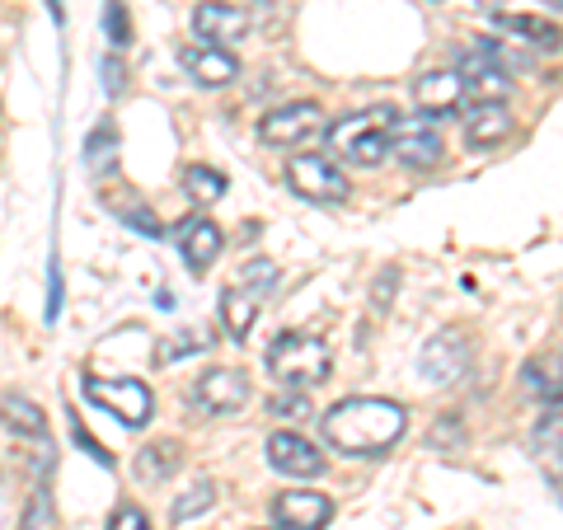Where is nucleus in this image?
I'll return each instance as SVG.
<instances>
[{
    "label": "nucleus",
    "mask_w": 563,
    "mask_h": 530,
    "mask_svg": "<svg viewBox=\"0 0 563 530\" xmlns=\"http://www.w3.org/2000/svg\"><path fill=\"white\" fill-rule=\"evenodd\" d=\"M409 428V409L395 399H380V395H357V399H343L324 413V441L343 455H385Z\"/></svg>",
    "instance_id": "nucleus-1"
},
{
    "label": "nucleus",
    "mask_w": 563,
    "mask_h": 530,
    "mask_svg": "<svg viewBox=\"0 0 563 530\" xmlns=\"http://www.w3.org/2000/svg\"><path fill=\"white\" fill-rule=\"evenodd\" d=\"M395 109H362V113H343L339 122H329V155L357 169H376L390 155V128H395Z\"/></svg>",
    "instance_id": "nucleus-2"
},
{
    "label": "nucleus",
    "mask_w": 563,
    "mask_h": 530,
    "mask_svg": "<svg viewBox=\"0 0 563 530\" xmlns=\"http://www.w3.org/2000/svg\"><path fill=\"white\" fill-rule=\"evenodd\" d=\"M329 343L314 339V333L301 329H287L268 343V371L282 390H310V385H324L329 380Z\"/></svg>",
    "instance_id": "nucleus-3"
},
{
    "label": "nucleus",
    "mask_w": 563,
    "mask_h": 530,
    "mask_svg": "<svg viewBox=\"0 0 563 530\" xmlns=\"http://www.w3.org/2000/svg\"><path fill=\"white\" fill-rule=\"evenodd\" d=\"M80 390H85V399H90V404H99L103 413H113L122 428L141 432V428L151 422L155 399H151L146 385L132 380V376H85Z\"/></svg>",
    "instance_id": "nucleus-4"
},
{
    "label": "nucleus",
    "mask_w": 563,
    "mask_h": 530,
    "mask_svg": "<svg viewBox=\"0 0 563 530\" xmlns=\"http://www.w3.org/2000/svg\"><path fill=\"white\" fill-rule=\"evenodd\" d=\"M324 132H329V118H324V109L314 99L282 103V109L258 118V141H263V146H282V151L306 146V141L324 136Z\"/></svg>",
    "instance_id": "nucleus-5"
},
{
    "label": "nucleus",
    "mask_w": 563,
    "mask_h": 530,
    "mask_svg": "<svg viewBox=\"0 0 563 530\" xmlns=\"http://www.w3.org/2000/svg\"><path fill=\"white\" fill-rule=\"evenodd\" d=\"M390 155L399 165H409V169L442 165L446 141H442V132H437V118H428V113H399L395 128H390Z\"/></svg>",
    "instance_id": "nucleus-6"
},
{
    "label": "nucleus",
    "mask_w": 563,
    "mask_h": 530,
    "mask_svg": "<svg viewBox=\"0 0 563 530\" xmlns=\"http://www.w3.org/2000/svg\"><path fill=\"white\" fill-rule=\"evenodd\" d=\"M188 404L198 413H207V418H231V413H240L244 404H250V376L235 371V366L207 371V376H198L188 385Z\"/></svg>",
    "instance_id": "nucleus-7"
},
{
    "label": "nucleus",
    "mask_w": 563,
    "mask_h": 530,
    "mask_svg": "<svg viewBox=\"0 0 563 530\" xmlns=\"http://www.w3.org/2000/svg\"><path fill=\"white\" fill-rule=\"evenodd\" d=\"M287 184L301 192L306 202H347V174L339 169L333 155H291L287 161Z\"/></svg>",
    "instance_id": "nucleus-8"
},
{
    "label": "nucleus",
    "mask_w": 563,
    "mask_h": 530,
    "mask_svg": "<svg viewBox=\"0 0 563 530\" xmlns=\"http://www.w3.org/2000/svg\"><path fill=\"white\" fill-rule=\"evenodd\" d=\"M465 366H470V339H465V333L446 329V333H437V339L422 343L418 371H422V380H428V385H451V380H461Z\"/></svg>",
    "instance_id": "nucleus-9"
},
{
    "label": "nucleus",
    "mask_w": 563,
    "mask_h": 530,
    "mask_svg": "<svg viewBox=\"0 0 563 530\" xmlns=\"http://www.w3.org/2000/svg\"><path fill=\"white\" fill-rule=\"evenodd\" d=\"M250 14L240 5H225V0H202L198 10H192V33H198V43H211V47H235L250 38Z\"/></svg>",
    "instance_id": "nucleus-10"
},
{
    "label": "nucleus",
    "mask_w": 563,
    "mask_h": 530,
    "mask_svg": "<svg viewBox=\"0 0 563 530\" xmlns=\"http://www.w3.org/2000/svg\"><path fill=\"white\" fill-rule=\"evenodd\" d=\"M174 244H179V254L192 273H207L211 263L221 258L225 250V235H221V225L211 221V217H184V221H174Z\"/></svg>",
    "instance_id": "nucleus-11"
},
{
    "label": "nucleus",
    "mask_w": 563,
    "mask_h": 530,
    "mask_svg": "<svg viewBox=\"0 0 563 530\" xmlns=\"http://www.w3.org/2000/svg\"><path fill=\"white\" fill-rule=\"evenodd\" d=\"M179 62L188 70L192 85H202V90H225L235 76H240V62L231 47H211V43H188L179 52Z\"/></svg>",
    "instance_id": "nucleus-12"
},
{
    "label": "nucleus",
    "mask_w": 563,
    "mask_h": 530,
    "mask_svg": "<svg viewBox=\"0 0 563 530\" xmlns=\"http://www.w3.org/2000/svg\"><path fill=\"white\" fill-rule=\"evenodd\" d=\"M268 465L277 474H291V479H314V474H324V451L314 441H306L301 432H273Z\"/></svg>",
    "instance_id": "nucleus-13"
},
{
    "label": "nucleus",
    "mask_w": 563,
    "mask_h": 530,
    "mask_svg": "<svg viewBox=\"0 0 563 530\" xmlns=\"http://www.w3.org/2000/svg\"><path fill=\"white\" fill-rule=\"evenodd\" d=\"M273 521L282 530H324L333 521V503L324 493L287 488V493H277V503H273Z\"/></svg>",
    "instance_id": "nucleus-14"
},
{
    "label": "nucleus",
    "mask_w": 563,
    "mask_h": 530,
    "mask_svg": "<svg viewBox=\"0 0 563 530\" xmlns=\"http://www.w3.org/2000/svg\"><path fill=\"white\" fill-rule=\"evenodd\" d=\"M413 99H418V113L428 118H446L465 103V80L461 70H422L413 80Z\"/></svg>",
    "instance_id": "nucleus-15"
},
{
    "label": "nucleus",
    "mask_w": 563,
    "mask_h": 530,
    "mask_svg": "<svg viewBox=\"0 0 563 530\" xmlns=\"http://www.w3.org/2000/svg\"><path fill=\"white\" fill-rule=\"evenodd\" d=\"M512 136V113L507 103H470V118H465V146L470 151H493Z\"/></svg>",
    "instance_id": "nucleus-16"
},
{
    "label": "nucleus",
    "mask_w": 563,
    "mask_h": 530,
    "mask_svg": "<svg viewBox=\"0 0 563 530\" xmlns=\"http://www.w3.org/2000/svg\"><path fill=\"white\" fill-rule=\"evenodd\" d=\"M221 324L235 343L250 339L258 324V287H250V281H244V287H225L221 291Z\"/></svg>",
    "instance_id": "nucleus-17"
},
{
    "label": "nucleus",
    "mask_w": 563,
    "mask_h": 530,
    "mask_svg": "<svg viewBox=\"0 0 563 530\" xmlns=\"http://www.w3.org/2000/svg\"><path fill=\"white\" fill-rule=\"evenodd\" d=\"M498 24L507 38H521V43H531V47H544V52H559L563 47V29L559 24H550L544 14H503L498 10Z\"/></svg>",
    "instance_id": "nucleus-18"
},
{
    "label": "nucleus",
    "mask_w": 563,
    "mask_h": 530,
    "mask_svg": "<svg viewBox=\"0 0 563 530\" xmlns=\"http://www.w3.org/2000/svg\"><path fill=\"white\" fill-rule=\"evenodd\" d=\"M0 418H5V428L20 432V437H47V413L33 399H24V395H5V399H0Z\"/></svg>",
    "instance_id": "nucleus-19"
},
{
    "label": "nucleus",
    "mask_w": 563,
    "mask_h": 530,
    "mask_svg": "<svg viewBox=\"0 0 563 530\" xmlns=\"http://www.w3.org/2000/svg\"><path fill=\"white\" fill-rule=\"evenodd\" d=\"M531 441H536V451L544 455V461H559V455H563V390L550 404H544V413L536 422Z\"/></svg>",
    "instance_id": "nucleus-20"
},
{
    "label": "nucleus",
    "mask_w": 563,
    "mask_h": 530,
    "mask_svg": "<svg viewBox=\"0 0 563 530\" xmlns=\"http://www.w3.org/2000/svg\"><path fill=\"white\" fill-rule=\"evenodd\" d=\"M85 165H90L95 174H113L118 169V128H113V118H103L99 128L90 132V141H85Z\"/></svg>",
    "instance_id": "nucleus-21"
},
{
    "label": "nucleus",
    "mask_w": 563,
    "mask_h": 530,
    "mask_svg": "<svg viewBox=\"0 0 563 530\" xmlns=\"http://www.w3.org/2000/svg\"><path fill=\"white\" fill-rule=\"evenodd\" d=\"M526 390L544 395V399H554L563 390V357H559V352H544V357L526 362Z\"/></svg>",
    "instance_id": "nucleus-22"
},
{
    "label": "nucleus",
    "mask_w": 563,
    "mask_h": 530,
    "mask_svg": "<svg viewBox=\"0 0 563 530\" xmlns=\"http://www.w3.org/2000/svg\"><path fill=\"white\" fill-rule=\"evenodd\" d=\"M217 503V484L211 479H192L188 488H179V498L169 503V521H192V517H202V511Z\"/></svg>",
    "instance_id": "nucleus-23"
},
{
    "label": "nucleus",
    "mask_w": 563,
    "mask_h": 530,
    "mask_svg": "<svg viewBox=\"0 0 563 530\" xmlns=\"http://www.w3.org/2000/svg\"><path fill=\"white\" fill-rule=\"evenodd\" d=\"M184 188H188V198L198 202V207H211V202L225 198V174L221 169H207V165H192L184 174Z\"/></svg>",
    "instance_id": "nucleus-24"
},
{
    "label": "nucleus",
    "mask_w": 563,
    "mask_h": 530,
    "mask_svg": "<svg viewBox=\"0 0 563 530\" xmlns=\"http://www.w3.org/2000/svg\"><path fill=\"white\" fill-rule=\"evenodd\" d=\"M211 347V333L207 329H184V333H174V339H165L161 347H155V362H179V357H192V352H202Z\"/></svg>",
    "instance_id": "nucleus-25"
},
{
    "label": "nucleus",
    "mask_w": 563,
    "mask_h": 530,
    "mask_svg": "<svg viewBox=\"0 0 563 530\" xmlns=\"http://www.w3.org/2000/svg\"><path fill=\"white\" fill-rule=\"evenodd\" d=\"M136 465H141L146 479H169V474L179 470V446H174V441H155V446L141 451Z\"/></svg>",
    "instance_id": "nucleus-26"
},
{
    "label": "nucleus",
    "mask_w": 563,
    "mask_h": 530,
    "mask_svg": "<svg viewBox=\"0 0 563 530\" xmlns=\"http://www.w3.org/2000/svg\"><path fill=\"white\" fill-rule=\"evenodd\" d=\"M474 47H479L484 57H488L493 66L503 70V76H507V70H531V57H526L521 47H512V43H498V38H479Z\"/></svg>",
    "instance_id": "nucleus-27"
},
{
    "label": "nucleus",
    "mask_w": 563,
    "mask_h": 530,
    "mask_svg": "<svg viewBox=\"0 0 563 530\" xmlns=\"http://www.w3.org/2000/svg\"><path fill=\"white\" fill-rule=\"evenodd\" d=\"M109 207H113V211H118V217L128 221V225H136L141 235H151V240H161V235H165V231H161V221H155V211H151L146 202H141V198H132V202H118V198H109Z\"/></svg>",
    "instance_id": "nucleus-28"
},
{
    "label": "nucleus",
    "mask_w": 563,
    "mask_h": 530,
    "mask_svg": "<svg viewBox=\"0 0 563 530\" xmlns=\"http://www.w3.org/2000/svg\"><path fill=\"white\" fill-rule=\"evenodd\" d=\"M103 29H109V43L118 52L132 43V20H128V5H122V0H109V5H103Z\"/></svg>",
    "instance_id": "nucleus-29"
},
{
    "label": "nucleus",
    "mask_w": 563,
    "mask_h": 530,
    "mask_svg": "<svg viewBox=\"0 0 563 530\" xmlns=\"http://www.w3.org/2000/svg\"><path fill=\"white\" fill-rule=\"evenodd\" d=\"M273 413H277V418H291V422H301V418H310L314 409H310L306 390H287V395H277V399H273Z\"/></svg>",
    "instance_id": "nucleus-30"
},
{
    "label": "nucleus",
    "mask_w": 563,
    "mask_h": 530,
    "mask_svg": "<svg viewBox=\"0 0 563 530\" xmlns=\"http://www.w3.org/2000/svg\"><path fill=\"white\" fill-rule=\"evenodd\" d=\"M70 437H76V446H80L85 455H90V461H99L103 470H113V455L103 451V446H99V441H95L90 432H85V422H80V418H70Z\"/></svg>",
    "instance_id": "nucleus-31"
},
{
    "label": "nucleus",
    "mask_w": 563,
    "mask_h": 530,
    "mask_svg": "<svg viewBox=\"0 0 563 530\" xmlns=\"http://www.w3.org/2000/svg\"><path fill=\"white\" fill-rule=\"evenodd\" d=\"M109 530H151V521H146V511H141L136 503H122V507L113 511Z\"/></svg>",
    "instance_id": "nucleus-32"
},
{
    "label": "nucleus",
    "mask_w": 563,
    "mask_h": 530,
    "mask_svg": "<svg viewBox=\"0 0 563 530\" xmlns=\"http://www.w3.org/2000/svg\"><path fill=\"white\" fill-rule=\"evenodd\" d=\"M122 76H128V70H122V57H118V52H113V57H103V90H109V95H122V90H128V80H122Z\"/></svg>",
    "instance_id": "nucleus-33"
},
{
    "label": "nucleus",
    "mask_w": 563,
    "mask_h": 530,
    "mask_svg": "<svg viewBox=\"0 0 563 530\" xmlns=\"http://www.w3.org/2000/svg\"><path fill=\"white\" fill-rule=\"evenodd\" d=\"M43 521H47V493H38V498H33V511L24 517L20 530H43Z\"/></svg>",
    "instance_id": "nucleus-34"
},
{
    "label": "nucleus",
    "mask_w": 563,
    "mask_h": 530,
    "mask_svg": "<svg viewBox=\"0 0 563 530\" xmlns=\"http://www.w3.org/2000/svg\"><path fill=\"white\" fill-rule=\"evenodd\" d=\"M442 441H451V451H455V446H461V428H455V422H446L442 432H432V437H428V446H442Z\"/></svg>",
    "instance_id": "nucleus-35"
},
{
    "label": "nucleus",
    "mask_w": 563,
    "mask_h": 530,
    "mask_svg": "<svg viewBox=\"0 0 563 530\" xmlns=\"http://www.w3.org/2000/svg\"><path fill=\"white\" fill-rule=\"evenodd\" d=\"M47 10H52V20H57V24L66 20V5H62V0H47Z\"/></svg>",
    "instance_id": "nucleus-36"
},
{
    "label": "nucleus",
    "mask_w": 563,
    "mask_h": 530,
    "mask_svg": "<svg viewBox=\"0 0 563 530\" xmlns=\"http://www.w3.org/2000/svg\"><path fill=\"white\" fill-rule=\"evenodd\" d=\"M474 5H484V10H503L507 0H474Z\"/></svg>",
    "instance_id": "nucleus-37"
},
{
    "label": "nucleus",
    "mask_w": 563,
    "mask_h": 530,
    "mask_svg": "<svg viewBox=\"0 0 563 530\" xmlns=\"http://www.w3.org/2000/svg\"><path fill=\"white\" fill-rule=\"evenodd\" d=\"M540 5H550V10H563V0H540Z\"/></svg>",
    "instance_id": "nucleus-38"
}]
</instances>
